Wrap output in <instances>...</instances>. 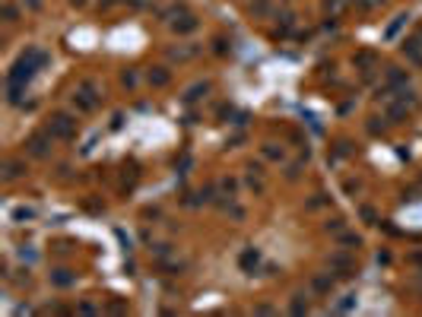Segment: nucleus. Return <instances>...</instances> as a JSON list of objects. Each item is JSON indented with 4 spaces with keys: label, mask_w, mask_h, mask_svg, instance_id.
<instances>
[{
    "label": "nucleus",
    "mask_w": 422,
    "mask_h": 317,
    "mask_svg": "<svg viewBox=\"0 0 422 317\" xmlns=\"http://www.w3.org/2000/svg\"><path fill=\"white\" fill-rule=\"evenodd\" d=\"M292 311H296V314H302V311H308V302H292Z\"/></svg>",
    "instance_id": "nucleus-5"
},
{
    "label": "nucleus",
    "mask_w": 422,
    "mask_h": 317,
    "mask_svg": "<svg viewBox=\"0 0 422 317\" xmlns=\"http://www.w3.org/2000/svg\"><path fill=\"white\" fill-rule=\"evenodd\" d=\"M54 134H58V137H70L73 134V121L70 118H54Z\"/></svg>",
    "instance_id": "nucleus-1"
},
{
    "label": "nucleus",
    "mask_w": 422,
    "mask_h": 317,
    "mask_svg": "<svg viewBox=\"0 0 422 317\" xmlns=\"http://www.w3.org/2000/svg\"><path fill=\"white\" fill-rule=\"evenodd\" d=\"M315 289L318 292H330V289H334V279H330V276H315Z\"/></svg>",
    "instance_id": "nucleus-3"
},
{
    "label": "nucleus",
    "mask_w": 422,
    "mask_h": 317,
    "mask_svg": "<svg viewBox=\"0 0 422 317\" xmlns=\"http://www.w3.org/2000/svg\"><path fill=\"white\" fill-rule=\"evenodd\" d=\"M54 283H58V286H70L73 283V276H70V270H54Z\"/></svg>",
    "instance_id": "nucleus-2"
},
{
    "label": "nucleus",
    "mask_w": 422,
    "mask_h": 317,
    "mask_svg": "<svg viewBox=\"0 0 422 317\" xmlns=\"http://www.w3.org/2000/svg\"><path fill=\"white\" fill-rule=\"evenodd\" d=\"M264 156H267V159H283V149H277V146H264Z\"/></svg>",
    "instance_id": "nucleus-4"
},
{
    "label": "nucleus",
    "mask_w": 422,
    "mask_h": 317,
    "mask_svg": "<svg viewBox=\"0 0 422 317\" xmlns=\"http://www.w3.org/2000/svg\"><path fill=\"white\" fill-rule=\"evenodd\" d=\"M340 241H343V245H356V248H359V238H356V235H343Z\"/></svg>",
    "instance_id": "nucleus-6"
}]
</instances>
